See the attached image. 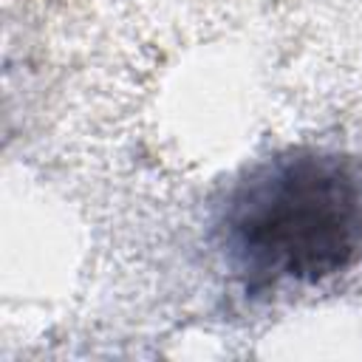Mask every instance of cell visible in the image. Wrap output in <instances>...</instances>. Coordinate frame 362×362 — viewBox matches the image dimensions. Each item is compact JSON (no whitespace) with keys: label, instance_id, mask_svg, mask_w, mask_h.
I'll return each instance as SVG.
<instances>
[{"label":"cell","instance_id":"cell-1","mask_svg":"<svg viewBox=\"0 0 362 362\" xmlns=\"http://www.w3.org/2000/svg\"><path fill=\"white\" fill-rule=\"evenodd\" d=\"M223 229L249 280H325L362 257V164L317 150L277 156L235 187Z\"/></svg>","mask_w":362,"mask_h":362}]
</instances>
